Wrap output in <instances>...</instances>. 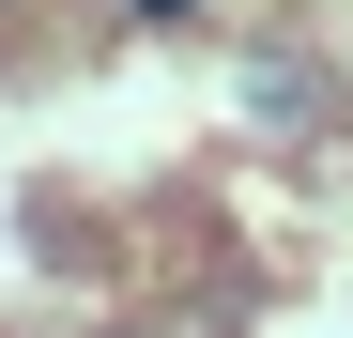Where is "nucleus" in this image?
I'll return each instance as SVG.
<instances>
[{
	"label": "nucleus",
	"instance_id": "f257e3e1",
	"mask_svg": "<svg viewBox=\"0 0 353 338\" xmlns=\"http://www.w3.org/2000/svg\"><path fill=\"white\" fill-rule=\"evenodd\" d=\"M108 16H123V31H200L215 0H108Z\"/></svg>",
	"mask_w": 353,
	"mask_h": 338
},
{
	"label": "nucleus",
	"instance_id": "f03ea898",
	"mask_svg": "<svg viewBox=\"0 0 353 338\" xmlns=\"http://www.w3.org/2000/svg\"><path fill=\"white\" fill-rule=\"evenodd\" d=\"M0 16H16V0H0Z\"/></svg>",
	"mask_w": 353,
	"mask_h": 338
}]
</instances>
